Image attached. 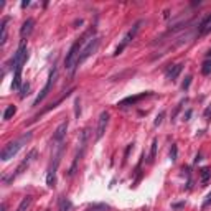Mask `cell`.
<instances>
[{
	"label": "cell",
	"mask_w": 211,
	"mask_h": 211,
	"mask_svg": "<svg viewBox=\"0 0 211 211\" xmlns=\"http://www.w3.org/2000/svg\"><path fill=\"white\" fill-rule=\"evenodd\" d=\"M99 43H101V38L99 36H91L89 40H88V43L83 46V50H81V53H79V58H78V63H76V66H79V64H83L86 60L89 58L93 53L97 50V46H99ZM74 73V71H73Z\"/></svg>",
	"instance_id": "5b68a950"
},
{
	"label": "cell",
	"mask_w": 211,
	"mask_h": 211,
	"mask_svg": "<svg viewBox=\"0 0 211 211\" xmlns=\"http://www.w3.org/2000/svg\"><path fill=\"white\" fill-rule=\"evenodd\" d=\"M201 73H203L205 76H208L211 73V60H206L203 63V66H201Z\"/></svg>",
	"instance_id": "603a6c76"
},
{
	"label": "cell",
	"mask_w": 211,
	"mask_h": 211,
	"mask_svg": "<svg viewBox=\"0 0 211 211\" xmlns=\"http://www.w3.org/2000/svg\"><path fill=\"white\" fill-rule=\"evenodd\" d=\"M107 124H109V112L104 111V112H101L99 121H97V129H96V140H101V139H102Z\"/></svg>",
	"instance_id": "9c48e42d"
},
{
	"label": "cell",
	"mask_w": 211,
	"mask_h": 211,
	"mask_svg": "<svg viewBox=\"0 0 211 211\" xmlns=\"http://www.w3.org/2000/svg\"><path fill=\"white\" fill-rule=\"evenodd\" d=\"M74 109H76V117L79 116V112H81V107H79V99H76L74 101Z\"/></svg>",
	"instance_id": "83f0119b"
},
{
	"label": "cell",
	"mask_w": 211,
	"mask_h": 211,
	"mask_svg": "<svg viewBox=\"0 0 211 211\" xmlns=\"http://www.w3.org/2000/svg\"><path fill=\"white\" fill-rule=\"evenodd\" d=\"M15 112H17V107H15V106H8V107L5 109V112H3V119H5V121H8V119H10Z\"/></svg>",
	"instance_id": "7402d4cb"
},
{
	"label": "cell",
	"mask_w": 211,
	"mask_h": 211,
	"mask_svg": "<svg viewBox=\"0 0 211 211\" xmlns=\"http://www.w3.org/2000/svg\"><path fill=\"white\" fill-rule=\"evenodd\" d=\"M157 147H158V140L157 139H153L152 140V147H150V155H148V162H153V158H155V155H157Z\"/></svg>",
	"instance_id": "ac0fdd59"
},
{
	"label": "cell",
	"mask_w": 211,
	"mask_h": 211,
	"mask_svg": "<svg viewBox=\"0 0 211 211\" xmlns=\"http://www.w3.org/2000/svg\"><path fill=\"white\" fill-rule=\"evenodd\" d=\"M63 142L58 143V147H56V152L55 155H53V163L50 167V170H48V175H46V185L48 186H55V181H56V170H58V165L61 162V155H63Z\"/></svg>",
	"instance_id": "3957f363"
},
{
	"label": "cell",
	"mask_w": 211,
	"mask_h": 211,
	"mask_svg": "<svg viewBox=\"0 0 211 211\" xmlns=\"http://www.w3.org/2000/svg\"><path fill=\"white\" fill-rule=\"evenodd\" d=\"M88 139H89V129L86 127L83 129V132L79 134V148H78V153H76V157H74V160H73V165H71V168L68 172V176H71L76 172V167H78V162L81 160V157L84 155V150H86V143H88Z\"/></svg>",
	"instance_id": "277c9868"
},
{
	"label": "cell",
	"mask_w": 211,
	"mask_h": 211,
	"mask_svg": "<svg viewBox=\"0 0 211 211\" xmlns=\"http://www.w3.org/2000/svg\"><path fill=\"white\" fill-rule=\"evenodd\" d=\"M143 23V20H139L137 23H134V27L130 28V30H129L127 33H126V36L122 38V41H121V45H119L117 48H116V51H114V56H119L121 55V53L124 51V48H126L129 43H130L134 38H135V35H137V31L140 30V25Z\"/></svg>",
	"instance_id": "52a82bcc"
},
{
	"label": "cell",
	"mask_w": 211,
	"mask_h": 211,
	"mask_svg": "<svg viewBox=\"0 0 211 211\" xmlns=\"http://www.w3.org/2000/svg\"><path fill=\"white\" fill-rule=\"evenodd\" d=\"M94 31V28L93 30H89V31H86L83 36L81 38H78L73 45H71V48H69V51L66 53V58H64V68L66 69H73L74 71V68H76V63H78V58H79V53H81V50H83V46L88 43V38L91 33Z\"/></svg>",
	"instance_id": "6da1fadb"
},
{
	"label": "cell",
	"mask_w": 211,
	"mask_h": 211,
	"mask_svg": "<svg viewBox=\"0 0 211 211\" xmlns=\"http://www.w3.org/2000/svg\"><path fill=\"white\" fill-rule=\"evenodd\" d=\"M8 22H10V18H3V20H2V27H0V28H2V36H0V45H5V41H7V25H8Z\"/></svg>",
	"instance_id": "e0dca14e"
},
{
	"label": "cell",
	"mask_w": 211,
	"mask_h": 211,
	"mask_svg": "<svg viewBox=\"0 0 211 211\" xmlns=\"http://www.w3.org/2000/svg\"><path fill=\"white\" fill-rule=\"evenodd\" d=\"M111 209V206L109 205H104V203H99V205H93V206H89L88 211H109Z\"/></svg>",
	"instance_id": "ffe728a7"
},
{
	"label": "cell",
	"mask_w": 211,
	"mask_h": 211,
	"mask_svg": "<svg viewBox=\"0 0 211 211\" xmlns=\"http://www.w3.org/2000/svg\"><path fill=\"white\" fill-rule=\"evenodd\" d=\"M209 114H211V107H208V109H206V111H205V117L208 119V117H209Z\"/></svg>",
	"instance_id": "f1b7e54d"
},
{
	"label": "cell",
	"mask_w": 211,
	"mask_h": 211,
	"mask_svg": "<svg viewBox=\"0 0 211 211\" xmlns=\"http://www.w3.org/2000/svg\"><path fill=\"white\" fill-rule=\"evenodd\" d=\"M176 153H178V147L175 145H172V150H170V158H172V162H175L176 160Z\"/></svg>",
	"instance_id": "cb8c5ba5"
},
{
	"label": "cell",
	"mask_w": 211,
	"mask_h": 211,
	"mask_svg": "<svg viewBox=\"0 0 211 211\" xmlns=\"http://www.w3.org/2000/svg\"><path fill=\"white\" fill-rule=\"evenodd\" d=\"M147 96H150V93H142V94H139V96H134V97H127V99H124V101H121L117 106H127V104H135V102H139L140 99H143V97H147Z\"/></svg>",
	"instance_id": "9a60e30c"
},
{
	"label": "cell",
	"mask_w": 211,
	"mask_h": 211,
	"mask_svg": "<svg viewBox=\"0 0 211 211\" xmlns=\"http://www.w3.org/2000/svg\"><path fill=\"white\" fill-rule=\"evenodd\" d=\"M209 201H211V193L208 195V200L205 201V205H203V206H208V205H209Z\"/></svg>",
	"instance_id": "f546056e"
},
{
	"label": "cell",
	"mask_w": 211,
	"mask_h": 211,
	"mask_svg": "<svg viewBox=\"0 0 211 211\" xmlns=\"http://www.w3.org/2000/svg\"><path fill=\"white\" fill-rule=\"evenodd\" d=\"M68 126H69V122L64 121V122H61L60 126L56 127L55 134H53V142H55V143H61V142H63V139L66 137V132H68Z\"/></svg>",
	"instance_id": "30bf717a"
},
{
	"label": "cell",
	"mask_w": 211,
	"mask_h": 211,
	"mask_svg": "<svg viewBox=\"0 0 211 211\" xmlns=\"http://www.w3.org/2000/svg\"><path fill=\"white\" fill-rule=\"evenodd\" d=\"M22 69H23V63L13 68V71H15V73H13V81H12V89L13 91H17L22 86Z\"/></svg>",
	"instance_id": "7c38bea8"
},
{
	"label": "cell",
	"mask_w": 211,
	"mask_h": 211,
	"mask_svg": "<svg viewBox=\"0 0 211 211\" xmlns=\"http://www.w3.org/2000/svg\"><path fill=\"white\" fill-rule=\"evenodd\" d=\"M33 27H35V20H33V18H27V20L23 22V25H22V28H20V36L23 38V40L31 35Z\"/></svg>",
	"instance_id": "8fae6325"
},
{
	"label": "cell",
	"mask_w": 211,
	"mask_h": 211,
	"mask_svg": "<svg viewBox=\"0 0 211 211\" xmlns=\"http://www.w3.org/2000/svg\"><path fill=\"white\" fill-rule=\"evenodd\" d=\"M30 5V2H28V0H25V2H22V7H28Z\"/></svg>",
	"instance_id": "4dcf8cb0"
},
{
	"label": "cell",
	"mask_w": 211,
	"mask_h": 211,
	"mask_svg": "<svg viewBox=\"0 0 211 211\" xmlns=\"http://www.w3.org/2000/svg\"><path fill=\"white\" fill-rule=\"evenodd\" d=\"M211 31V13L208 17L203 18V22L200 23V35H208Z\"/></svg>",
	"instance_id": "4fadbf2b"
},
{
	"label": "cell",
	"mask_w": 211,
	"mask_h": 211,
	"mask_svg": "<svg viewBox=\"0 0 211 211\" xmlns=\"http://www.w3.org/2000/svg\"><path fill=\"white\" fill-rule=\"evenodd\" d=\"M56 73H58V71H56V66H53V69L50 71V76H48V81H46L45 88L41 89V93H40V94L36 96V99H35V101H33V106H35V107H36V106L40 104L41 101H43V99H45L46 96H48V93H50V89H51V86H53V83H55Z\"/></svg>",
	"instance_id": "ba28073f"
},
{
	"label": "cell",
	"mask_w": 211,
	"mask_h": 211,
	"mask_svg": "<svg viewBox=\"0 0 211 211\" xmlns=\"http://www.w3.org/2000/svg\"><path fill=\"white\" fill-rule=\"evenodd\" d=\"M163 117H165V112L162 111V112H160V114H158V116H157L155 122H153V124H155V127H158V126H160V124H162V121H163Z\"/></svg>",
	"instance_id": "4316f807"
},
{
	"label": "cell",
	"mask_w": 211,
	"mask_h": 211,
	"mask_svg": "<svg viewBox=\"0 0 211 211\" xmlns=\"http://www.w3.org/2000/svg\"><path fill=\"white\" fill-rule=\"evenodd\" d=\"M31 203H33V196L31 195H27L25 198L22 200V203L18 205L17 211H28V209H30V206H31Z\"/></svg>",
	"instance_id": "2e32d148"
},
{
	"label": "cell",
	"mask_w": 211,
	"mask_h": 211,
	"mask_svg": "<svg viewBox=\"0 0 211 211\" xmlns=\"http://www.w3.org/2000/svg\"><path fill=\"white\" fill-rule=\"evenodd\" d=\"M206 55H208V56H211V50H209V51H208V53H206Z\"/></svg>",
	"instance_id": "d6a6232c"
},
{
	"label": "cell",
	"mask_w": 211,
	"mask_h": 211,
	"mask_svg": "<svg viewBox=\"0 0 211 211\" xmlns=\"http://www.w3.org/2000/svg\"><path fill=\"white\" fill-rule=\"evenodd\" d=\"M36 157H38V150H35V148H33V150H31V152H30V153H28V155L25 157V160H23L22 163L17 167V170L13 172V173H12L10 176H8V178H3V181H5V185H8L10 181H13V180H15L18 175H22L23 172H25V170L28 168V167H30V163H31L33 160H35Z\"/></svg>",
	"instance_id": "8992f818"
},
{
	"label": "cell",
	"mask_w": 211,
	"mask_h": 211,
	"mask_svg": "<svg viewBox=\"0 0 211 211\" xmlns=\"http://www.w3.org/2000/svg\"><path fill=\"white\" fill-rule=\"evenodd\" d=\"M200 175H201V181H203V183H208V180L211 178V170L208 167H205V168L200 170Z\"/></svg>",
	"instance_id": "d6986e66"
},
{
	"label": "cell",
	"mask_w": 211,
	"mask_h": 211,
	"mask_svg": "<svg viewBox=\"0 0 211 211\" xmlns=\"http://www.w3.org/2000/svg\"><path fill=\"white\" fill-rule=\"evenodd\" d=\"M191 79H193L191 76H186V79L183 81V84H181V89H183V91L188 89V88H190V84H191Z\"/></svg>",
	"instance_id": "d4e9b609"
},
{
	"label": "cell",
	"mask_w": 211,
	"mask_h": 211,
	"mask_svg": "<svg viewBox=\"0 0 211 211\" xmlns=\"http://www.w3.org/2000/svg\"><path fill=\"white\" fill-rule=\"evenodd\" d=\"M28 89H30V84H28V83H25V84L22 86V93H20V97H22V99L28 94Z\"/></svg>",
	"instance_id": "484cf974"
},
{
	"label": "cell",
	"mask_w": 211,
	"mask_h": 211,
	"mask_svg": "<svg viewBox=\"0 0 211 211\" xmlns=\"http://www.w3.org/2000/svg\"><path fill=\"white\" fill-rule=\"evenodd\" d=\"M71 209V201L69 200H66L63 198L60 201V206H58V211H69Z\"/></svg>",
	"instance_id": "44dd1931"
},
{
	"label": "cell",
	"mask_w": 211,
	"mask_h": 211,
	"mask_svg": "<svg viewBox=\"0 0 211 211\" xmlns=\"http://www.w3.org/2000/svg\"><path fill=\"white\" fill-rule=\"evenodd\" d=\"M2 211H5V205H2Z\"/></svg>",
	"instance_id": "1f68e13d"
},
{
	"label": "cell",
	"mask_w": 211,
	"mask_h": 211,
	"mask_svg": "<svg viewBox=\"0 0 211 211\" xmlns=\"http://www.w3.org/2000/svg\"><path fill=\"white\" fill-rule=\"evenodd\" d=\"M31 137H33V132H27V134H23L22 137H18L17 140L8 142L7 145L2 148V152H0V158H2L3 162H7V160H10V158H13L18 152L22 150V147L25 145L27 142H30Z\"/></svg>",
	"instance_id": "7a4b0ae2"
},
{
	"label": "cell",
	"mask_w": 211,
	"mask_h": 211,
	"mask_svg": "<svg viewBox=\"0 0 211 211\" xmlns=\"http://www.w3.org/2000/svg\"><path fill=\"white\" fill-rule=\"evenodd\" d=\"M181 69H183V64H175V66H172V68L167 71V78L172 79V81H175L176 78H178V74L181 73Z\"/></svg>",
	"instance_id": "5bb4252c"
}]
</instances>
